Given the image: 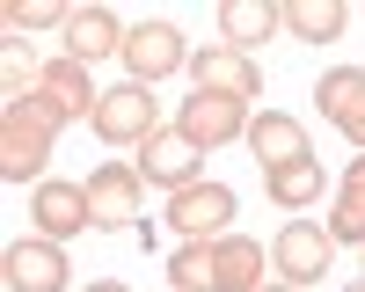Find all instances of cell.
<instances>
[{
	"mask_svg": "<svg viewBox=\"0 0 365 292\" xmlns=\"http://www.w3.org/2000/svg\"><path fill=\"white\" fill-rule=\"evenodd\" d=\"M197 154H205V146H190L175 125H161L154 139L139 146V175H146V183H161V190L175 197V190H190L197 175H205V168H197Z\"/></svg>",
	"mask_w": 365,
	"mask_h": 292,
	"instance_id": "ba28073f",
	"label": "cell"
},
{
	"mask_svg": "<svg viewBox=\"0 0 365 292\" xmlns=\"http://www.w3.org/2000/svg\"><path fill=\"white\" fill-rule=\"evenodd\" d=\"M329 234L365 249V154H358V161H351V175H344V197H336V219H329Z\"/></svg>",
	"mask_w": 365,
	"mask_h": 292,
	"instance_id": "44dd1931",
	"label": "cell"
},
{
	"mask_svg": "<svg viewBox=\"0 0 365 292\" xmlns=\"http://www.w3.org/2000/svg\"><path fill=\"white\" fill-rule=\"evenodd\" d=\"M329 256H336V234H329V226H314V219H292L278 241H270V263H278V271H285V285H299V292H307V285L329 271Z\"/></svg>",
	"mask_w": 365,
	"mask_h": 292,
	"instance_id": "277c9868",
	"label": "cell"
},
{
	"mask_svg": "<svg viewBox=\"0 0 365 292\" xmlns=\"http://www.w3.org/2000/svg\"><path fill=\"white\" fill-rule=\"evenodd\" d=\"M358 278H365V271H358Z\"/></svg>",
	"mask_w": 365,
	"mask_h": 292,
	"instance_id": "4316f807",
	"label": "cell"
},
{
	"mask_svg": "<svg viewBox=\"0 0 365 292\" xmlns=\"http://www.w3.org/2000/svg\"><path fill=\"white\" fill-rule=\"evenodd\" d=\"M132 66V80L146 88V80H161V73H175L182 58H190V44H182V29L175 22H132L125 29V51H117Z\"/></svg>",
	"mask_w": 365,
	"mask_h": 292,
	"instance_id": "8992f818",
	"label": "cell"
},
{
	"mask_svg": "<svg viewBox=\"0 0 365 292\" xmlns=\"http://www.w3.org/2000/svg\"><path fill=\"white\" fill-rule=\"evenodd\" d=\"M249 154L270 175V168H285V161H307L314 146H307V125H299V117H256V125H249Z\"/></svg>",
	"mask_w": 365,
	"mask_h": 292,
	"instance_id": "5bb4252c",
	"label": "cell"
},
{
	"mask_svg": "<svg viewBox=\"0 0 365 292\" xmlns=\"http://www.w3.org/2000/svg\"><path fill=\"white\" fill-rule=\"evenodd\" d=\"M58 125H66V110L51 95L8 103V117H0V175H8V183H37L44 161H51V132Z\"/></svg>",
	"mask_w": 365,
	"mask_h": 292,
	"instance_id": "6da1fadb",
	"label": "cell"
},
{
	"mask_svg": "<svg viewBox=\"0 0 365 292\" xmlns=\"http://www.w3.org/2000/svg\"><path fill=\"white\" fill-rule=\"evenodd\" d=\"M351 292H365V278H358V285H351Z\"/></svg>",
	"mask_w": 365,
	"mask_h": 292,
	"instance_id": "484cf974",
	"label": "cell"
},
{
	"mask_svg": "<svg viewBox=\"0 0 365 292\" xmlns=\"http://www.w3.org/2000/svg\"><path fill=\"white\" fill-rule=\"evenodd\" d=\"M220 29H227V44L241 51V44H263L270 29H285V15L270 8V0H227V8H220Z\"/></svg>",
	"mask_w": 365,
	"mask_h": 292,
	"instance_id": "ac0fdd59",
	"label": "cell"
},
{
	"mask_svg": "<svg viewBox=\"0 0 365 292\" xmlns=\"http://www.w3.org/2000/svg\"><path fill=\"white\" fill-rule=\"evenodd\" d=\"M278 15H285V29H292L299 44H336L344 22H351L344 0H292V8H278Z\"/></svg>",
	"mask_w": 365,
	"mask_h": 292,
	"instance_id": "e0dca14e",
	"label": "cell"
},
{
	"mask_svg": "<svg viewBox=\"0 0 365 292\" xmlns=\"http://www.w3.org/2000/svg\"><path fill=\"white\" fill-rule=\"evenodd\" d=\"M117 51H125V22H117L110 8H73V22H66V58L96 66V58H117Z\"/></svg>",
	"mask_w": 365,
	"mask_h": 292,
	"instance_id": "4fadbf2b",
	"label": "cell"
},
{
	"mask_svg": "<svg viewBox=\"0 0 365 292\" xmlns=\"http://www.w3.org/2000/svg\"><path fill=\"white\" fill-rule=\"evenodd\" d=\"M51 22L66 29L73 15L58 8V0H8V37H22V29H51Z\"/></svg>",
	"mask_w": 365,
	"mask_h": 292,
	"instance_id": "603a6c76",
	"label": "cell"
},
{
	"mask_svg": "<svg viewBox=\"0 0 365 292\" xmlns=\"http://www.w3.org/2000/svg\"><path fill=\"white\" fill-rule=\"evenodd\" d=\"M190 88H197V95H234V103H256L263 66H256V58H241L234 44H205V51H190Z\"/></svg>",
	"mask_w": 365,
	"mask_h": 292,
	"instance_id": "3957f363",
	"label": "cell"
},
{
	"mask_svg": "<svg viewBox=\"0 0 365 292\" xmlns=\"http://www.w3.org/2000/svg\"><path fill=\"white\" fill-rule=\"evenodd\" d=\"M44 95H51L58 110H66V117H96V103H103L81 58H51V66H44Z\"/></svg>",
	"mask_w": 365,
	"mask_h": 292,
	"instance_id": "9a60e30c",
	"label": "cell"
},
{
	"mask_svg": "<svg viewBox=\"0 0 365 292\" xmlns=\"http://www.w3.org/2000/svg\"><path fill=\"white\" fill-rule=\"evenodd\" d=\"M220 292H263V249L249 234H220Z\"/></svg>",
	"mask_w": 365,
	"mask_h": 292,
	"instance_id": "2e32d148",
	"label": "cell"
},
{
	"mask_svg": "<svg viewBox=\"0 0 365 292\" xmlns=\"http://www.w3.org/2000/svg\"><path fill=\"white\" fill-rule=\"evenodd\" d=\"M314 110L365 154V73H358V66H329L322 88H314Z\"/></svg>",
	"mask_w": 365,
	"mask_h": 292,
	"instance_id": "8fae6325",
	"label": "cell"
},
{
	"mask_svg": "<svg viewBox=\"0 0 365 292\" xmlns=\"http://www.w3.org/2000/svg\"><path fill=\"white\" fill-rule=\"evenodd\" d=\"M29 212H37V234H44V241H66V234L96 226L81 183H37V204H29Z\"/></svg>",
	"mask_w": 365,
	"mask_h": 292,
	"instance_id": "7c38bea8",
	"label": "cell"
},
{
	"mask_svg": "<svg viewBox=\"0 0 365 292\" xmlns=\"http://www.w3.org/2000/svg\"><path fill=\"white\" fill-rule=\"evenodd\" d=\"M88 292H125V285H117V278H96V285H88Z\"/></svg>",
	"mask_w": 365,
	"mask_h": 292,
	"instance_id": "cb8c5ba5",
	"label": "cell"
},
{
	"mask_svg": "<svg viewBox=\"0 0 365 292\" xmlns=\"http://www.w3.org/2000/svg\"><path fill=\"white\" fill-rule=\"evenodd\" d=\"M96 132H103L110 146H146V139L161 132V110H154V95H146L139 80L103 88V103H96Z\"/></svg>",
	"mask_w": 365,
	"mask_h": 292,
	"instance_id": "7a4b0ae2",
	"label": "cell"
},
{
	"mask_svg": "<svg viewBox=\"0 0 365 292\" xmlns=\"http://www.w3.org/2000/svg\"><path fill=\"white\" fill-rule=\"evenodd\" d=\"M270 197L285 204V212H299V204H314L322 197V161L307 154V161H285V168H270V183H263Z\"/></svg>",
	"mask_w": 365,
	"mask_h": 292,
	"instance_id": "ffe728a7",
	"label": "cell"
},
{
	"mask_svg": "<svg viewBox=\"0 0 365 292\" xmlns=\"http://www.w3.org/2000/svg\"><path fill=\"white\" fill-rule=\"evenodd\" d=\"M139 183L146 175L125 168V161H103L96 175H88V212H96V226H139Z\"/></svg>",
	"mask_w": 365,
	"mask_h": 292,
	"instance_id": "9c48e42d",
	"label": "cell"
},
{
	"mask_svg": "<svg viewBox=\"0 0 365 292\" xmlns=\"http://www.w3.org/2000/svg\"><path fill=\"white\" fill-rule=\"evenodd\" d=\"M175 132L190 139V146H234L241 132H249V103H234V95H197V88H190Z\"/></svg>",
	"mask_w": 365,
	"mask_h": 292,
	"instance_id": "30bf717a",
	"label": "cell"
},
{
	"mask_svg": "<svg viewBox=\"0 0 365 292\" xmlns=\"http://www.w3.org/2000/svg\"><path fill=\"white\" fill-rule=\"evenodd\" d=\"M168 285L175 292H220V249L212 241H182L168 256Z\"/></svg>",
	"mask_w": 365,
	"mask_h": 292,
	"instance_id": "d6986e66",
	"label": "cell"
},
{
	"mask_svg": "<svg viewBox=\"0 0 365 292\" xmlns=\"http://www.w3.org/2000/svg\"><path fill=\"white\" fill-rule=\"evenodd\" d=\"M168 226L190 234V241H220V234L234 226V190L227 183H190L168 197Z\"/></svg>",
	"mask_w": 365,
	"mask_h": 292,
	"instance_id": "5b68a950",
	"label": "cell"
},
{
	"mask_svg": "<svg viewBox=\"0 0 365 292\" xmlns=\"http://www.w3.org/2000/svg\"><path fill=\"white\" fill-rule=\"evenodd\" d=\"M263 292H299V285H263Z\"/></svg>",
	"mask_w": 365,
	"mask_h": 292,
	"instance_id": "d4e9b609",
	"label": "cell"
},
{
	"mask_svg": "<svg viewBox=\"0 0 365 292\" xmlns=\"http://www.w3.org/2000/svg\"><path fill=\"white\" fill-rule=\"evenodd\" d=\"M0 285L8 292H66V249L58 241H15L8 256H0Z\"/></svg>",
	"mask_w": 365,
	"mask_h": 292,
	"instance_id": "52a82bcc",
	"label": "cell"
},
{
	"mask_svg": "<svg viewBox=\"0 0 365 292\" xmlns=\"http://www.w3.org/2000/svg\"><path fill=\"white\" fill-rule=\"evenodd\" d=\"M0 58H8V103H29V95H44V66H51V58H37L22 37H8V44H0Z\"/></svg>",
	"mask_w": 365,
	"mask_h": 292,
	"instance_id": "7402d4cb",
	"label": "cell"
}]
</instances>
